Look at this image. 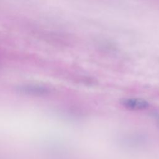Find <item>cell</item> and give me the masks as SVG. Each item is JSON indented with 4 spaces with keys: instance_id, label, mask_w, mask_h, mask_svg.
<instances>
[{
    "instance_id": "6da1fadb",
    "label": "cell",
    "mask_w": 159,
    "mask_h": 159,
    "mask_svg": "<svg viewBox=\"0 0 159 159\" xmlns=\"http://www.w3.org/2000/svg\"><path fill=\"white\" fill-rule=\"evenodd\" d=\"M120 104L125 108L132 110H143L149 107V103L142 99L127 98L121 99Z\"/></svg>"
}]
</instances>
